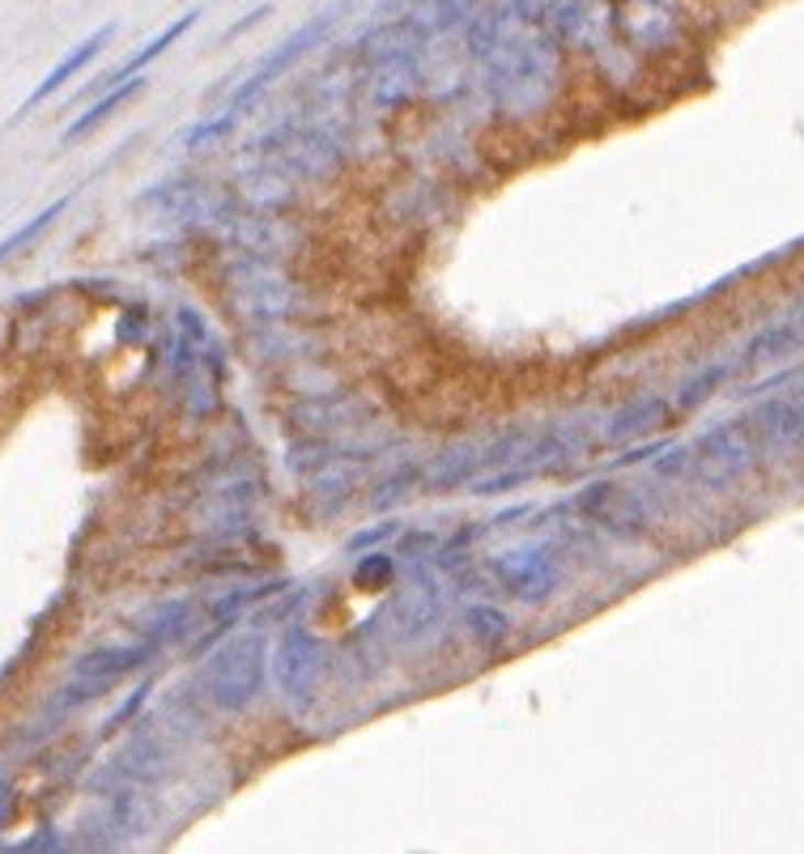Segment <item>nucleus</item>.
I'll return each mask as SVG.
<instances>
[{
	"instance_id": "obj_1",
	"label": "nucleus",
	"mask_w": 804,
	"mask_h": 854,
	"mask_svg": "<svg viewBox=\"0 0 804 854\" xmlns=\"http://www.w3.org/2000/svg\"><path fill=\"white\" fill-rule=\"evenodd\" d=\"M111 34H115V22H107V26H98L95 34H86V38H81V43H77V47L68 52L65 60L56 64V68H52V73H47V77H43V81L34 86L31 95L22 98V107H18V115H26V111H34L38 102H47V98L56 95V90H60V86H65V81H68V77H77V73H81V68H86V64L95 60L98 52H102V47L111 43Z\"/></svg>"
},
{
	"instance_id": "obj_5",
	"label": "nucleus",
	"mask_w": 804,
	"mask_h": 854,
	"mask_svg": "<svg viewBox=\"0 0 804 854\" xmlns=\"http://www.w3.org/2000/svg\"><path fill=\"white\" fill-rule=\"evenodd\" d=\"M68 200H73V196H60V200H52V204H47V209H43V213H38L34 222H26V225H22V230H13V234H9L4 243H0V264H4V259H9V255H13V252H18V247H26L31 239H38V234H43L47 225H52V222H56V218H60V213H65V209H68Z\"/></svg>"
},
{
	"instance_id": "obj_3",
	"label": "nucleus",
	"mask_w": 804,
	"mask_h": 854,
	"mask_svg": "<svg viewBox=\"0 0 804 854\" xmlns=\"http://www.w3.org/2000/svg\"><path fill=\"white\" fill-rule=\"evenodd\" d=\"M141 90H145V77H141V73H136V77H129V81H120V86H115V90H111V95H102V98H98L95 107H90V111H86V115H81V120H77V124H68V132H65V145H68V141H81V136H86V132H95V127L102 124V120H107V115H111V111H120V107H124V102H129V98H136V95H141Z\"/></svg>"
},
{
	"instance_id": "obj_6",
	"label": "nucleus",
	"mask_w": 804,
	"mask_h": 854,
	"mask_svg": "<svg viewBox=\"0 0 804 854\" xmlns=\"http://www.w3.org/2000/svg\"><path fill=\"white\" fill-rule=\"evenodd\" d=\"M762 421H767L771 439H783V443H792V439L804 434V412L796 404H783V400H774L771 409L762 412Z\"/></svg>"
},
{
	"instance_id": "obj_7",
	"label": "nucleus",
	"mask_w": 804,
	"mask_h": 854,
	"mask_svg": "<svg viewBox=\"0 0 804 854\" xmlns=\"http://www.w3.org/2000/svg\"><path fill=\"white\" fill-rule=\"evenodd\" d=\"M801 332H804V319H801Z\"/></svg>"
},
{
	"instance_id": "obj_2",
	"label": "nucleus",
	"mask_w": 804,
	"mask_h": 854,
	"mask_svg": "<svg viewBox=\"0 0 804 854\" xmlns=\"http://www.w3.org/2000/svg\"><path fill=\"white\" fill-rule=\"evenodd\" d=\"M192 22H196V13H184V18L175 22V26H166V31H158V34H154V38H150V43H145V47H141V52H136V56H132V60H124V64H120V68H115V73H111V77H107V86H120V81H129V77H136V73L145 68V64H154V60H158V56H162V52H166V47H170V43H179L184 34L192 31Z\"/></svg>"
},
{
	"instance_id": "obj_4",
	"label": "nucleus",
	"mask_w": 804,
	"mask_h": 854,
	"mask_svg": "<svg viewBox=\"0 0 804 854\" xmlns=\"http://www.w3.org/2000/svg\"><path fill=\"white\" fill-rule=\"evenodd\" d=\"M801 328H792V323H774V328H767V332H758L753 341H749V348H745V357L749 362H774V357H788L792 348L801 345Z\"/></svg>"
}]
</instances>
